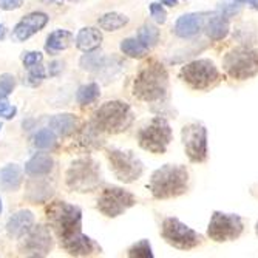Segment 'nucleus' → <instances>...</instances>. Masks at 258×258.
I'll return each instance as SVG.
<instances>
[{
	"instance_id": "obj_44",
	"label": "nucleus",
	"mask_w": 258,
	"mask_h": 258,
	"mask_svg": "<svg viewBox=\"0 0 258 258\" xmlns=\"http://www.w3.org/2000/svg\"><path fill=\"white\" fill-rule=\"evenodd\" d=\"M2 209H4L2 207V200H0V214H2Z\"/></svg>"
},
{
	"instance_id": "obj_15",
	"label": "nucleus",
	"mask_w": 258,
	"mask_h": 258,
	"mask_svg": "<svg viewBox=\"0 0 258 258\" xmlns=\"http://www.w3.org/2000/svg\"><path fill=\"white\" fill-rule=\"evenodd\" d=\"M48 16L45 13H30L14 27V37L19 42H25L36 33H39L48 23Z\"/></svg>"
},
{
	"instance_id": "obj_47",
	"label": "nucleus",
	"mask_w": 258,
	"mask_h": 258,
	"mask_svg": "<svg viewBox=\"0 0 258 258\" xmlns=\"http://www.w3.org/2000/svg\"><path fill=\"white\" fill-rule=\"evenodd\" d=\"M72 2H76V0H72Z\"/></svg>"
},
{
	"instance_id": "obj_10",
	"label": "nucleus",
	"mask_w": 258,
	"mask_h": 258,
	"mask_svg": "<svg viewBox=\"0 0 258 258\" xmlns=\"http://www.w3.org/2000/svg\"><path fill=\"white\" fill-rule=\"evenodd\" d=\"M161 235L170 246L179 250H190L201 244L203 237L197 230L181 223L178 218H166L161 226Z\"/></svg>"
},
{
	"instance_id": "obj_39",
	"label": "nucleus",
	"mask_w": 258,
	"mask_h": 258,
	"mask_svg": "<svg viewBox=\"0 0 258 258\" xmlns=\"http://www.w3.org/2000/svg\"><path fill=\"white\" fill-rule=\"evenodd\" d=\"M233 2H237L240 5H247L249 8L258 11V0H233Z\"/></svg>"
},
{
	"instance_id": "obj_41",
	"label": "nucleus",
	"mask_w": 258,
	"mask_h": 258,
	"mask_svg": "<svg viewBox=\"0 0 258 258\" xmlns=\"http://www.w3.org/2000/svg\"><path fill=\"white\" fill-rule=\"evenodd\" d=\"M60 65H62V63H59V62H53V63L50 65V68H53V70H54V72L51 73V76L57 75V72H59V70H60Z\"/></svg>"
},
{
	"instance_id": "obj_35",
	"label": "nucleus",
	"mask_w": 258,
	"mask_h": 258,
	"mask_svg": "<svg viewBox=\"0 0 258 258\" xmlns=\"http://www.w3.org/2000/svg\"><path fill=\"white\" fill-rule=\"evenodd\" d=\"M17 113V108L10 105V102L5 98H0V116L5 119H13Z\"/></svg>"
},
{
	"instance_id": "obj_30",
	"label": "nucleus",
	"mask_w": 258,
	"mask_h": 258,
	"mask_svg": "<svg viewBox=\"0 0 258 258\" xmlns=\"http://www.w3.org/2000/svg\"><path fill=\"white\" fill-rule=\"evenodd\" d=\"M56 146V133L51 128H42L34 135V147L48 150Z\"/></svg>"
},
{
	"instance_id": "obj_5",
	"label": "nucleus",
	"mask_w": 258,
	"mask_h": 258,
	"mask_svg": "<svg viewBox=\"0 0 258 258\" xmlns=\"http://www.w3.org/2000/svg\"><path fill=\"white\" fill-rule=\"evenodd\" d=\"M101 184V169L91 158H79L67 170V185L75 192L87 194L96 190Z\"/></svg>"
},
{
	"instance_id": "obj_37",
	"label": "nucleus",
	"mask_w": 258,
	"mask_h": 258,
	"mask_svg": "<svg viewBox=\"0 0 258 258\" xmlns=\"http://www.w3.org/2000/svg\"><path fill=\"white\" fill-rule=\"evenodd\" d=\"M218 10L223 16L230 17V16H235L237 13H240V5H235V4L230 5L229 2H223V4H220Z\"/></svg>"
},
{
	"instance_id": "obj_34",
	"label": "nucleus",
	"mask_w": 258,
	"mask_h": 258,
	"mask_svg": "<svg viewBox=\"0 0 258 258\" xmlns=\"http://www.w3.org/2000/svg\"><path fill=\"white\" fill-rule=\"evenodd\" d=\"M23 65H25V68H31V67H34V65H39V63H42V60H43V54L42 53H39V51H28V53H25L23 54Z\"/></svg>"
},
{
	"instance_id": "obj_4",
	"label": "nucleus",
	"mask_w": 258,
	"mask_h": 258,
	"mask_svg": "<svg viewBox=\"0 0 258 258\" xmlns=\"http://www.w3.org/2000/svg\"><path fill=\"white\" fill-rule=\"evenodd\" d=\"M93 122L104 133H122L133 122V111L127 102L108 101L96 110L93 116Z\"/></svg>"
},
{
	"instance_id": "obj_38",
	"label": "nucleus",
	"mask_w": 258,
	"mask_h": 258,
	"mask_svg": "<svg viewBox=\"0 0 258 258\" xmlns=\"http://www.w3.org/2000/svg\"><path fill=\"white\" fill-rule=\"evenodd\" d=\"M23 5V0H0V10L4 11H14Z\"/></svg>"
},
{
	"instance_id": "obj_40",
	"label": "nucleus",
	"mask_w": 258,
	"mask_h": 258,
	"mask_svg": "<svg viewBox=\"0 0 258 258\" xmlns=\"http://www.w3.org/2000/svg\"><path fill=\"white\" fill-rule=\"evenodd\" d=\"M159 2L162 5H167V7H172V8L178 5V0H159Z\"/></svg>"
},
{
	"instance_id": "obj_23",
	"label": "nucleus",
	"mask_w": 258,
	"mask_h": 258,
	"mask_svg": "<svg viewBox=\"0 0 258 258\" xmlns=\"http://www.w3.org/2000/svg\"><path fill=\"white\" fill-rule=\"evenodd\" d=\"M75 37L73 34L67 31V30H56L53 31L48 37H46V45L45 48L46 51H50L51 54H56L59 51H63L67 48H70L73 43Z\"/></svg>"
},
{
	"instance_id": "obj_33",
	"label": "nucleus",
	"mask_w": 258,
	"mask_h": 258,
	"mask_svg": "<svg viewBox=\"0 0 258 258\" xmlns=\"http://www.w3.org/2000/svg\"><path fill=\"white\" fill-rule=\"evenodd\" d=\"M150 14L153 17V20L156 23H161V25L162 23H166V20H167V13H166V10H164L162 4H156V2L150 4Z\"/></svg>"
},
{
	"instance_id": "obj_26",
	"label": "nucleus",
	"mask_w": 258,
	"mask_h": 258,
	"mask_svg": "<svg viewBox=\"0 0 258 258\" xmlns=\"http://www.w3.org/2000/svg\"><path fill=\"white\" fill-rule=\"evenodd\" d=\"M99 28L105 31H118L128 23V17L121 13H105L98 20Z\"/></svg>"
},
{
	"instance_id": "obj_1",
	"label": "nucleus",
	"mask_w": 258,
	"mask_h": 258,
	"mask_svg": "<svg viewBox=\"0 0 258 258\" xmlns=\"http://www.w3.org/2000/svg\"><path fill=\"white\" fill-rule=\"evenodd\" d=\"M169 73L162 63L152 60L139 70L133 82V95L144 102H158L166 98Z\"/></svg>"
},
{
	"instance_id": "obj_8",
	"label": "nucleus",
	"mask_w": 258,
	"mask_h": 258,
	"mask_svg": "<svg viewBox=\"0 0 258 258\" xmlns=\"http://www.w3.org/2000/svg\"><path fill=\"white\" fill-rule=\"evenodd\" d=\"M179 78L194 90H209L218 84L220 72L212 60L197 59L181 68Z\"/></svg>"
},
{
	"instance_id": "obj_36",
	"label": "nucleus",
	"mask_w": 258,
	"mask_h": 258,
	"mask_svg": "<svg viewBox=\"0 0 258 258\" xmlns=\"http://www.w3.org/2000/svg\"><path fill=\"white\" fill-rule=\"evenodd\" d=\"M43 78H45V72H43V67L40 63L30 68V84L31 85H39Z\"/></svg>"
},
{
	"instance_id": "obj_45",
	"label": "nucleus",
	"mask_w": 258,
	"mask_h": 258,
	"mask_svg": "<svg viewBox=\"0 0 258 258\" xmlns=\"http://www.w3.org/2000/svg\"><path fill=\"white\" fill-rule=\"evenodd\" d=\"M255 232H256V237H258V223H256V226H255Z\"/></svg>"
},
{
	"instance_id": "obj_25",
	"label": "nucleus",
	"mask_w": 258,
	"mask_h": 258,
	"mask_svg": "<svg viewBox=\"0 0 258 258\" xmlns=\"http://www.w3.org/2000/svg\"><path fill=\"white\" fill-rule=\"evenodd\" d=\"M110 62H111V59L90 51L81 59V67H82V70H85V72L99 73V72H104V70H107L110 67Z\"/></svg>"
},
{
	"instance_id": "obj_20",
	"label": "nucleus",
	"mask_w": 258,
	"mask_h": 258,
	"mask_svg": "<svg viewBox=\"0 0 258 258\" xmlns=\"http://www.w3.org/2000/svg\"><path fill=\"white\" fill-rule=\"evenodd\" d=\"M204 30L209 39L221 40L229 34V20L223 14H212L204 22Z\"/></svg>"
},
{
	"instance_id": "obj_21",
	"label": "nucleus",
	"mask_w": 258,
	"mask_h": 258,
	"mask_svg": "<svg viewBox=\"0 0 258 258\" xmlns=\"http://www.w3.org/2000/svg\"><path fill=\"white\" fill-rule=\"evenodd\" d=\"M22 169L17 164H8L4 169H0V189L5 192L17 190L22 184Z\"/></svg>"
},
{
	"instance_id": "obj_43",
	"label": "nucleus",
	"mask_w": 258,
	"mask_h": 258,
	"mask_svg": "<svg viewBox=\"0 0 258 258\" xmlns=\"http://www.w3.org/2000/svg\"><path fill=\"white\" fill-rule=\"evenodd\" d=\"M43 2H46V4H54V2H57V0H43Z\"/></svg>"
},
{
	"instance_id": "obj_9",
	"label": "nucleus",
	"mask_w": 258,
	"mask_h": 258,
	"mask_svg": "<svg viewBox=\"0 0 258 258\" xmlns=\"http://www.w3.org/2000/svg\"><path fill=\"white\" fill-rule=\"evenodd\" d=\"M107 158L110 161V169L114 176L125 184H132L143 176L144 164L130 150L108 149Z\"/></svg>"
},
{
	"instance_id": "obj_24",
	"label": "nucleus",
	"mask_w": 258,
	"mask_h": 258,
	"mask_svg": "<svg viewBox=\"0 0 258 258\" xmlns=\"http://www.w3.org/2000/svg\"><path fill=\"white\" fill-rule=\"evenodd\" d=\"M104 132L95 124V122H88L82 132H81V136H79V141H81V144L87 149H98L102 146L104 143V138H102Z\"/></svg>"
},
{
	"instance_id": "obj_42",
	"label": "nucleus",
	"mask_w": 258,
	"mask_h": 258,
	"mask_svg": "<svg viewBox=\"0 0 258 258\" xmlns=\"http://www.w3.org/2000/svg\"><path fill=\"white\" fill-rule=\"evenodd\" d=\"M4 37H5V27L0 23V40H2Z\"/></svg>"
},
{
	"instance_id": "obj_13",
	"label": "nucleus",
	"mask_w": 258,
	"mask_h": 258,
	"mask_svg": "<svg viewBox=\"0 0 258 258\" xmlns=\"http://www.w3.org/2000/svg\"><path fill=\"white\" fill-rule=\"evenodd\" d=\"M182 146L185 155L192 162H204L207 159V128L200 122L182 127Z\"/></svg>"
},
{
	"instance_id": "obj_12",
	"label": "nucleus",
	"mask_w": 258,
	"mask_h": 258,
	"mask_svg": "<svg viewBox=\"0 0 258 258\" xmlns=\"http://www.w3.org/2000/svg\"><path fill=\"white\" fill-rule=\"evenodd\" d=\"M136 204V198L133 194L121 189V187H105L98 200L99 212L108 218H116L122 215L125 210Z\"/></svg>"
},
{
	"instance_id": "obj_28",
	"label": "nucleus",
	"mask_w": 258,
	"mask_h": 258,
	"mask_svg": "<svg viewBox=\"0 0 258 258\" xmlns=\"http://www.w3.org/2000/svg\"><path fill=\"white\" fill-rule=\"evenodd\" d=\"M138 40L143 45H146L147 48H152L159 40V30L155 25L146 23V25H143L138 30Z\"/></svg>"
},
{
	"instance_id": "obj_2",
	"label": "nucleus",
	"mask_w": 258,
	"mask_h": 258,
	"mask_svg": "<svg viewBox=\"0 0 258 258\" xmlns=\"http://www.w3.org/2000/svg\"><path fill=\"white\" fill-rule=\"evenodd\" d=\"M189 187V172L181 164H166L152 173L149 190L156 200L181 197Z\"/></svg>"
},
{
	"instance_id": "obj_19",
	"label": "nucleus",
	"mask_w": 258,
	"mask_h": 258,
	"mask_svg": "<svg viewBox=\"0 0 258 258\" xmlns=\"http://www.w3.org/2000/svg\"><path fill=\"white\" fill-rule=\"evenodd\" d=\"M53 167H54V161L50 155L36 153L25 164V172L30 176H43V175H48L53 170Z\"/></svg>"
},
{
	"instance_id": "obj_16",
	"label": "nucleus",
	"mask_w": 258,
	"mask_h": 258,
	"mask_svg": "<svg viewBox=\"0 0 258 258\" xmlns=\"http://www.w3.org/2000/svg\"><path fill=\"white\" fill-rule=\"evenodd\" d=\"M203 27H204L203 14L189 13V14H182L181 17H178L173 27V33L178 37L190 39V37H195L203 30Z\"/></svg>"
},
{
	"instance_id": "obj_18",
	"label": "nucleus",
	"mask_w": 258,
	"mask_h": 258,
	"mask_svg": "<svg viewBox=\"0 0 258 258\" xmlns=\"http://www.w3.org/2000/svg\"><path fill=\"white\" fill-rule=\"evenodd\" d=\"M76 46L84 51V53H90V51H95L98 50L101 43H102V33L98 28H93V27H87L79 30L76 39Z\"/></svg>"
},
{
	"instance_id": "obj_17",
	"label": "nucleus",
	"mask_w": 258,
	"mask_h": 258,
	"mask_svg": "<svg viewBox=\"0 0 258 258\" xmlns=\"http://www.w3.org/2000/svg\"><path fill=\"white\" fill-rule=\"evenodd\" d=\"M34 224V215L31 210H19L13 214L7 223V232L13 238H22L25 233L33 227Z\"/></svg>"
},
{
	"instance_id": "obj_14",
	"label": "nucleus",
	"mask_w": 258,
	"mask_h": 258,
	"mask_svg": "<svg viewBox=\"0 0 258 258\" xmlns=\"http://www.w3.org/2000/svg\"><path fill=\"white\" fill-rule=\"evenodd\" d=\"M22 238L23 241L20 244V250L27 256H45L53 249L50 229L45 226L31 227Z\"/></svg>"
},
{
	"instance_id": "obj_32",
	"label": "nucleus",
	"mask_w": 258,
	"mask_h": 258,
	"mask_svg": "<svg viewBox=\"0 0 258 258\" xmlns=\"http://www.w3.org/2000/svg\"><path fill=\"white\" fill-rule=\"evenodd\" d=\"M16 88V78L13 75H2L0 76V98H7L11 95L13 90Z\"/></svg>"
},
{
	"instance_id": "obj_6",
	"label": "nucleus",
	"mask_w": 258,
	"mask_h": 258,
	"mask_svg": "<svg viewBox=\"0 0 258 258\" xmlns=\"http://www.w3.org/2000/svg\"><path fill=\"white\" fill-rule=\"evenodd\" d=\"M172 141V128L169 122L156 116L147 125H144L138 132V143L141 149H144L155 155L166 153L169 144Z\"/></svg>"
},
{
	"instance_id": "obj_3",
	"label": "nucleus",
	"mask_w": 258,
	"mask_h": 258,
	"mask_svg": "<svg viewBox=\"0 0 258 258\" xmlns=\"http://www.w3.org/2000/svg\"><path fill=\"white\" fill-rule=\"evenodd\" d=\"M45 214L60 244L82 232V210L78 206L65 201H53L46 206Z\"/></svg>"
},
{
	"instance_id": "obj_46",
	"label": "nucleus",
	"mask_w": 258,
	"mask_h": 258,
	"mask_svg": "<svg viewBox=\"0 0 258 258\" xmlns=\"http://www.w3.org/2000/svg\"><path fill=\"white\" fill-rule=\"evenodd\" d=\"M0 130H2V124H0Z\"/></svg>"
},
{
	"instance_id": "obj_11",
	"label": "nucleus",
	"mask_w": 258,
	"mask_h": 258,
	"mask_svg": "<svg viewBox=\"0 0 258 258\" xmlns=\"http://www.w3.org/2000/svg\"><path fill=\"white\" fill-rule=\"evenodd\" d=\"M243 220L240 215L235 214H224V212H215L210 217L209 226H207V235L210 240L217 243H226L237 240L243 233Z\"/></svg>"
},
{
	"instance_id": "obj_7",
	"label": "nucleus",
	"mask_w": 258,
	"mask_h": 258,
	"mask_svg": "<svg viewBox=\"0 0 258 258\" xmlns=\"http://www.w3.org/2000/svg\"><path fill=\"white\" fill-rule=\"evenodd\" d=\"M224 72L238 81H246L258 73V51L238 46L230 50L223 60Z\"/></svg>"
},
{
	"instance_id": "obj_27",
	"label": "nucleus",
	"mask_w": 258,
	"mask_h": 258,
	"mask_svg": "<svg viewBox=\"0 0 258 258\" xmlns=\"http://www.w3.org/2000/svg\"><path fill=\"white\" fill-rule=\"evenodd\" d=\"M121 51H122L125 56H128V57L141 59V57L147 56L149 48H147L146 45L141 43L138 39H132V37H128V39H124V40L121 42Z\"/></svg>"
},
{
	"instance_id": "obj_22",
	"label": "nucleus",
	"mask_w": 258,
	"mask_h": 258,
	"mask_svg": "<svg viewBox=\"0 0 258 258\" xmlns=\"http://www.w3.org/2000/svg\"><path fill=\"white\" fill-rule=\"evenodd\" d=\"M50 128L59 136H68L78 128V118L72 113L56 114L50 119Z\"/></svg>"
},
{
	"instance_id": "obj_31",
	"label": "nucleus",
	"mask_w": 258,
	"mask_h": 258,
	"mask_svg": "<svg viewBox=\"0 0 258 258\" xmlns=\"http://www.w3.org/2000/svg\"><path fill=\"white\" fill-rule=\"evenodd\" d=\"M127 255L130 258H153V250L149 240H139L128 249Z\"/></svg>"
},
{
	"instance_id": "obj_29",
	"label": "nucleus",
	"mask_w": 258,
	"mask_h": 258,
	"mask_svg": "<svg viewBox=\"0 0 258 258\" xmlns=\"http://www.w3.org/2000/svg\"><path fill=\"white\" fill-rule=\"evenodd\" d=\"M98 98H99V85L95 82L82 85L78 90V95H76V99L81 105H88L91 102H95Z\"/></svg>"
}]
</instances>
